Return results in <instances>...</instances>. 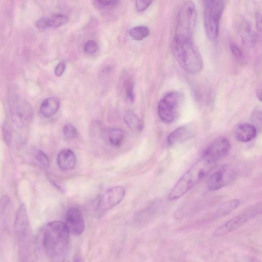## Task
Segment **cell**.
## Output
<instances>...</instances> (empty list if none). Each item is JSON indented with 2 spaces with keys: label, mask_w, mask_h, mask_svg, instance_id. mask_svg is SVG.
<instances>
[{
  "label": "cell",
  "mask_w": 262,
  "mask_h": 262,
  "mask_svg": "<svg viewBox=\"0 0 262 262\" xmlns=\"http://www.w3.org/2000/svg\"><path fill=\"white\" fill-rule=\"evenodd\" d=\"M10 203L9 197L6 195H4L1 198V212L2 214L6 210Z\"/></svg>",
  "instance_id": "cell-32"
},
{
  "label": "cell",
  "mask_w": 262,
  "mask_h": 262,
  "mask_svg": "<svg viewBox=\"0 0 262 262\" xmlns=\"http://www.w3.org/2000/svg\"><path fill=\"white\" fill-rule=\"evenodd\" d=\"M65 224L70 234L75 236L82 235L85 229L83 215L80 209L75 207L70 208L66 211Z\"/></svg>",
  "instance_id": "cell-13"
},
{
  "label": "cell",
  "mask_w": 262,
  "mask_h": 262,
  "mask_svg": "<svg viewBox=\"0 0 262 262\" xmlns=\"http://www.w3.org/2000/svg\"><path fill=\"white\" fill-rule=\"evenodd\" d=\"M195 136V132L192 127L188 125L181 126L170 134L167 138L169 146L175 147L190 141Z\"/></svg>",
  "instance_id": "cell-14"
},
{
  "label": "cell",
  "mask_w": 262,
  "mask_h": 262,
  "mask_svg": "<svg viewBox=\"0 0 262 262\" xmlns=\"http://www.w3.org/2000/svg\"><path fill=\"white\" fill-rule=\"evenodd\" d=\"M183 99L178 91L168 92L163 97L158 105V114L162 122L169 124L177 118Z\"/></svg>",
  "instance_id": "cell-7"
},
{
  "label": "cell",
  "mask_w": 262,
  "mask_h": 262,
  "mask_svg": "<svg viewBox=\"0 0 262 262\" xmlns=\"http://www.w3.org/2000/svg\"><path fill=\"white\" fill-rule=\"evenodd\" d=\"M70 233L65 224L58 221L50 222L40 229L36 238L37 251L52 261H61L67 254Z\"/></svg>",
  "instance_id": "cell-1"
},
{
  "label": "cell",
  "mask_w": 262,
  "mask_h": 262,
  "mask_svg": "<svg viewBox=\"0 0 262 262\" xmlns=\"http://www.w3.org/2000/svg\"><path fill=\"white\" fill-rule=\"evenodd\" d=\"M63 133L64 136L68 140H72L78 136V131L73 125L67 124L63 128Z\"/></svg>",
  "instance_id": "cell-27"
},
{
  "label": "cell",
  "mask_w": 262,
  "mask_h": 262,
  "mask_svg": "<svg viewBox=\"0 0 262 262\" xmlns=\"http://www.w3.org/2000/svg\"><path fill=\"white\" fill-rule=\"evenodd\" d=\"M99 50V46L96 42L94 40H89L84 45V52L90 54L96 53Z\"/></svg>",
  "instance_id": "cell-29"
},
{
  "label": "cell",
  "mask_w": 262,
  "mask_h": 262,
  "mask_svg": "<svg viewBox=\"0 0 262 262\" xmlns=\"http://www.w3.org/2000/svg\"><path fill=\"white\" fill-rule=\"evenodd\" d=\"M60 105L59 100L55 97L45 99L40 106V112L46 118L53 116L58 112Z\"/></svg>",
  "instance_id": "cell-17"
},
{
  "label": "cell",
  "mask_w": 262,
  "mask_h": 262,
  "mask_svg": "<svg viewBox=\"0 0 262 262\" xmlns=\"http://www.w3.org/2000/svg\"><path fill=\"white\" fill-rule=\"evenodd\" d=\"M256 96L258 99L262 103V83L259 85L257 89Z\"/></svg>",
  "instance_id": "cell-36"
},
{
  "label": "cell",
  "mask_w": 262,
  "mask_h": 262,
  "mask_svg": "<svg viewBox=\"0 0 262 262\" xmlns=\"http://www.w3.org/2000/svg\"><path fill=\"white\" fill-rule=\"evenodd\" d=\"M9 111L11 120L18 127H25L33 120L34 112L32 106L20 97H13L10 99Z\"/></svg>",
  "instance_id": "cell-8"
},
{
  "label": "cell",
  "mask_w": 262,
  "mask_h": 262,
  "mask_svg": "<svg viewBox=\"0 0 262 262\" xmlns=\"http://www.w3.org/2000/svg\"><path fill=\"white\" fill-rule=\"evenodd\" d=\"M256 128L249 123H242L239 124L235 130L236 140L242 143L249 142L256 137L257 134Z\"/></svg>",
  "instance_id": "cell-16"
},
{
  "label": "cell",
  "mask_w": 262,
  "mask_h": 262,
  "mask_svg": "<svg viewBox=\"0 0 262 262\" xmlns=\"http://www.w3.org/2000/svg\"><path fill=\"white\" fill-rule=\"evenodd\" d=\"M173 54L180 66L191 74H196L204 68V60L192 40L174 38Z\"/></svg>",
  "instance_id": "cell-2"
},
{
  "label": "cell",
  "mask_w": 262,
  "mask_h": 262,
  "mask_svg": "<svg viewBox=\"0 0 262 262\" xmlns=\"http://www.w3.org/2000/svg\"><path fill=\"white\" fill-rule=\"evenodd\" d=\"M35 158L38 163L44 168L50 166V161L49 157L42 151H39L36 154Z\"/></svg>",
  "instance_id": "cell-26"
},
{
  "label": "cell",
  "mask_w": 262,
  "mask_h": 262,
  "mask_svg": "<svg viewBox=\"0 0 262 262\" xmlns=\"http://www.w3.org/2000/svg\"><path fill=\"white\" fill-rule=\"evenodd\" d=\"M118 0H97L101 5L104 6H112L115 5Z\"/></svg>",
  "instance_id": "cell-34"
},
{
  "label": "cell",
  "mask_w": 262,
  "mask_h": 262,
  "mask_svg": "<svg viewBox=\"0 0 262 262\" xmlns=\"http://www.w3.org/2000/svg\"><path fill=\"white\" fill-rule=\"evenodd\" d=\"M240 30L242 40L245 44L253 45L255 43V34L248 23L246 22L242 23Z\"/></svg>",
  "instance_id": "cell-19"
},
{
  "label": "cell",
  "mask_w": 262,
  "mask_h": 262,
  "mask_svg": "<svg viewBox=\"0 0 262 262\" xmlns=\"http://www.w3.org/2000/svg\"><path fill=\"white\" fill-rule=\"evenodd\" d=\"M251 120L253 125L258 130H262V110L261 109H255L251 115Z\"/></svg>",
  "instance_id": "cell-25"
},
{
  "label": "cell",
  "mask_w": 262,
  "mask_h": 262,
  "mask_svg": "<svg viewBox=\"0 0 262 262\" xmlns=\"http://www.w3.org/2000/svg\"><path fill=\"white\" fill-rule=\"evenodd\" d=\"M261 212L262 204L251 207L220 226L214 231L213 235L215 237H220L232 232Z\"/></svg>",
  "instance_id": "cell-9"
},
{
  "label": "cell",
  "mask_w": 262,
  "mask_h": 262,
  "mask_svg": "<svg viewBox=\"0 0 262 262\" xmlns=\"http://www.w3.org/2000/svg\"><path fill=\"white\" fill-rule=\"evenodd\" d=\"M126 189L116 186L107 190L99 198L98 209L101 211L108 210L119 204L126 195Z\"/></svg>",
  "instance_id": "cell-11"
},
{
  "label": "cell",
  "mask_w": 262,
  "mask_h": 262,
  "mask_svg": "<svg viewBox=\"0 0 262 262\" xmlns=\"http://www.w3.org/2000/svg\"><path fill=\"white\" fill-rule=\"evenodd\" d=\"M255 20L257 28L262 34V15L260 12L256 13Z\"/></svg>",
  "instance_id": "cell-33"
},
{
  "label": "cell",
  "mask_w": 262,
  "mask_h": 262,
  "mask_svg": "<svg viewBox=\"0 0 262 262\" xmlns=\"http://www.w3.org/2000/svg\"><path fill=\"white\" fill-rule=\"evenodd\" d=\"M154 0H135V7L139 12L145 11L152 3Z\"/></svg>",
  "instance_id": "cell-30"
},
{
  "label": "cell",
  "mask_w": 262,
  "mask_h": 262,
  "mask_svg": "<svg viewBox=\"0 0 262 262\" xmlns=\"http://www.w3.org/2000/svg\"><path fill=\"white\" fill-rule=\"evenodd\" d=\"M206 33L211 40L219 35V23L224 9V0H203Z\"/></svg>",
  "instance_id": "cell-6"
},
{
  "label": "cell",
  "mask_w": 262,
  "mask_h": 262,
  "mask_svg": "<svg viewBox=\"0 0 262 262\" xmlns=\"http://www.w3.org/2000/svg\"><path fill=\"white\" fill-rule=\"evenodd\" d=\"M68 18L63 14H56L48 18V28H58L64 25L68 21Z\"/></svg>",
  "instance_id": "cell-23"
},
{
  "label": "cell",
  "mask_w": 262,
  "mask_h": 262,
  "mask_svg": "<svg viewBox=\"0 0 262 262\" xmlns=\"http://www.w3.org/2000/svg\"><path fill=\"white\" fill-rule=\"evenodd\" d=\"M107 140L114 147H119L124 143L125 134L124 131L118 128H112L107 132Z\"/></svg>",
  "instance_id": "cell-18"
},
{
  "label": "cell",
  "mask_w": 262,
  "mask_h": 262,
  "mask_svg": "<svg viewBox=\"0 0 262 262\" xmlns=\"http://www.w3.org/2000/svg\"><path fill=\"white\" fill-rule=\"evenodd\" d=\"M14 230L18 240L20 258L26 261L32 252V233L25 204L19 207L15 215Z\"/></svg>",
  "instance_id": "cell-4"
},
{
  "label": "cell",
  "mask_w": 262,
  "mask_h": 262,
  "mask_svg": "<svg viewBox=\"0 0 262 262\" xmlns=\"http://www.w3.org/2000/svg\"><path fill=\"white\" fill-rule=\"evenodd\" d=\"M236 177V173L233 168L223 166L210 176L208 182V187L210 191L219 190L233 181Z\"/></svg>",
  "instance_id": "cell-12"
},
{
  "label": "cell",
  "mask_w": 262,
  "mask_h": 262,
  "mask_svg": "<svg viewBox=\"0 0 262 262\" xmlns=\"http://www.w3.org/2000/svg\"><path fill=\"white\" fill-rule=\"evenodd\" d=\"M57 163L58 167L62 170H72L76 165L75 153L68 148L61 150L57 157Z\"/></svg>",
  "instance_id": "cell-15"
},
{
  "label": "cell",
  "mask_w": 262,
  "mask_h": 262,
  "mask_svg": "<svg viewBox=\"0 0 262 262\" xmlns=\"http://www.w3.org/2000/svg\"><path fill=\"white\" fill-rule=\"evenodd\" d=\"M240 204L238 199L231 200L221 205L217 211V214L220 217L225 215L235 210Z\"/></svg>",
  "instance_id": "cell-22"
},
{
  "label": "cell",
  "mask_w": 262,
  "mask_h": 262,
  "mask_svg": "<svg viewBox=\"0 0 262 262\" xmlns=\"http://www.w3.org/2000/svg\"><path fill=\"white\" fill-rule=\"evenodd\" d=\"M125 93L127 100L130 103L135 100L134 85L132 81H128L126 83Z\"/></svg>",
  "instance_id": "cell-28"
},
{
  "label": "cell",
  "mask_w": 262,
  "mask_h": 262,
  "mask_svg": "<svg viewBox=\"0 0 262 262\" xmlns=\"http://www.w3.org/2000/svg\"><path fill=\"white\" fill-rule=\"evenodd\" d=\"M66 69V63L65 61H60L56 66L54 73L56 76L60 77L63 74Z\"/></svg>",
  "instance_id": "cell-31"
},
{
  "label": "cell",
  "mask_w": 262,
  "mask_h": 262,
  "mask_svg": "<svg viewBox=\"0 0 262 262\" xmlns=\"http://www.w3.org/2000/svg\"><path fill=\"white\" fill-rule=\"evenodd\" d=\"M230 49L238 63L241 64L246 63L245 56L237 44L234 42H231L230 43Z\"/></svg>",
  "instance_id": "cell-24"
},
{
  "label": "cell",
  "mask_w": 262,
  "mask_h": 262,
  "mask_svg": "<svg viewBox=\"0 0 262 262\" xmlns=\"http://www.w3.org/2000/svg\"><path fill=\"white\" fill-rule=\"evenodd\" d=\"M214 165L202 157L178 181L169 192L168 199L174 201L182 197L202 180L211 170Z\"/></svg>",
  "instance_id": "cell-3"
},
{
  "label": "cell",
  "mask_w": 262,
  "mask_h": 262,
  "mask_svg": "<svg viewBox=\"0 0 262 262\" xmlns=\"http://www.w3.org/2000/svg\"><path fill=\"white\" fill-rule=\"evenodd\" d=\"M124 120L127 126L132 130L140 131L143 129L142 122L134 113L128 112L124 116Z\"/></svg>",
  "instance_id": "cell-20"
},
{
  "label": "cell",
  "mask_w": 262,
  "mask_h": 262,
  "mask_svg": "<svg viewBox=\"0 0 262 262\" xmlns=\"http://www.w3.org/2000/svg\"><path fill=\"white\" fill-rule=\"evenodd\" d=\"M36 26L38 28L44 29L48 28V18H42L39 20L36 23Z\"/></svg>",
  "instance_id": "cell-35"
},
{
  "label": "cell",
  "mask_w": 262,
  "mask_h": 262,
  "mask_svg": "<svg viewBox=\"0 0 262 262\" xmlns=\"http://www.w3.org/2000/svg\"><path fill=\"white\" fill-rule=\"evenodd\" d=\"M197 18V13L195 3L191 1L184 3L178 14L174 38L192 40Z\"/></svg>",
  "instance_id": "cell-5"
},
{
  "label": "cell",
  "mask_w": 262,
  "mask_h": 262,
  "mask_svg": "<svg viewBox=\"0 0 262 262\" xmlns=\"http://www.w3.org/2000/svg\"><path fill=\"white\" fill-rule=\"evenodd\" d=\"M129 35L133 39L137 41L143 40L150 34L149 29L145 26H137L128 31Z\"/></svg>",
  "instance_id": "cell-21"
},
{
  "label": "cell",
  "mask_w": 262,
  "mask_h": 262,
  "mask_svg": "<svg viewBox=\"0 0 262 262\" xmlns=\"http://www.w3.org/2000/svg\"><path fill=\"white\" fill-rule=\"evenodd\" d=\"M230 147V143L227 138L219 137L206 149L202 157L208 162L215 164L227 155Z\"/></svg>",
  "instance_id": "cell-10"
}]
</instances>
